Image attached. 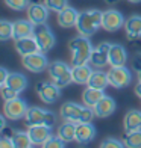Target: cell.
I'll list each match as a JSON object with an SVG mask.
<instances>
[{"instance_id": "cell-37", "label": "cell", "mask_w": 141, "mask_h": 148, "mask_svg": "<svg viewBox=\"0 0 141 148\" xmlns=\"http://www.w3.org/2000/svg\"><path fill=\"white\" fill-rule=\"evenodd\" d=\"M0 148H14V144L9 136L6 134H2V139H0Z\"/></svg>"}, {"instance_id": "cell-7", "label": "cell", "mask_w": 141, "mask_h": 148, "mask_svg": "<svg viewBox=\"0 0 141 148\" xmlns=\"http://www.w3.org/2000/svg\"><path fill=\"white\" fill-rule=\"evenodd\" d=\"M108 73V79H109V86L115 89H122L129 86L132 82V73L126 65L122 66H111Z\"/></svg>"}, {"instance_id": "cell-13", "label": "cell", "mask_w": 141, "mask_h": 148, "mask_svg": "<svg viewBox=\"0 0 141 148\" xmlns=\"http://www.w3.org/2000/svg\"><path fill=\"white\" fill-rule=\"evenodd\" d=\"M49 12H50V9L47 8L44 3H30L29 8L26 9L28 20L32 21L33 24L47 23V20H49Z\"/></svg>"}, {"instance_id": "cell-26", "label": "cell", "mask_w": 141, "mask_h": 148, "mask_svg": "<svg viewBox=\"0 0 141 148\" xmlns=\"http://www.w3.org/2000/svg\"><path fill=\"white\" fill-rule=\"evenodd\" d=\"M103 97H105V92L102 89L91 88V86H88V88L82 92V101H84L85 106H88V107H94Z\"/></svg>"}, {"instance_id": "cell-6", "label": "cell", "mask_w": 141, "mask_h": 148, "mask_svg": "<svg viewBox=\"0 0 141 148\" xmlns=\"http://www.w3.org/2000/svg\"><path fill=\"white\" fill-rule=\"evenodd\" d=\"M33 38L37 39L39 50L44 51V53L50 51L53 47H55V44H56V38H55V35H53V32L50 29V26L47 23L35 24V27H33Z\"/></svg>"}, {"instance_id": "cell-16", "label": "cell", "mask_w": 141, "mask_h": 148, "mask_svg": "<svg viewBox=\"0 0 141 148\" xmlns=\"http://www.w3.org/2000/svg\"><path fill=\"white\" fill-rule=\"evenodd\" d=\"M15 50H17V53L21 58L28 56V55H32V53H35V51H41V50H39V47H38L37 39L33 38V35L15 39Z\"/></svg>"}, {"instance_id": "cell-40", "label": "cell", "mask_w": 141, "mask_h": 148, "mask_svg": "<svg viewBox=\"0 0 141 148\" xmlns=\"http://www.w3.org/2000/svg\"><path fill=\"white\" fill-rule=\"evenodd\" d=\"M118 2H120V0H105V3H108V5H115Z\"/></svg>"}, {"instance_id": "cell-24", "label": "cell", "mask_w": 141, "mask_h": 148, "mask_svg": "<svg viewBox=\"0 0 141 148\" xmlns=\"http://www.w3.org/2000/svg\"><path fill=\"white\" fill-rule=\"evenodd\" d=\"M3 134L9 136L12 144H14V148H32V140L29 138L28 132H21V130H11V133L8 134L6 132H3Z\"/></svg>"}, {"instance_id": "cell-18", "label": "cell", "mask_w": 141, "mask_h": 148, "mask_svg": "<svg viewBox=\"0 0 141 148\" xmlns=\"http://www.w3.org/2000/svg\"><path fill=\"white\" fill-rule=\"evenodd\" d=\"M77 17H79V12L73 8V6H67L64 8L62 11L58 12V17H56V21L58 24L61 26V27H73V26H76L77 23Z\"/></svg>"}, {"instance_id": "cell-43", "label": "cell", "mask_w": 141, "mask_h": 148, "mask_svg": "<svg viewBox=\"0 0 141 148\" xmlns=\"http://www.w3.org/2000/svg\"><path fill=\"white\" fill-rule=\"evenodd\" d=\"M32 148H33V147H32Z\"/></svg>"}, {"instance_id": "cell-10", "label": "cell", "mask_w": 141, "mask_h": 148, "mask_svg": "<svg viewBox=\"0 0 141 148\" xmlns=\"http://www.w3.org/2000/svg\"><path fill=\"white\" fill-rule=\"evenodd\" d=\"M21 64L30 73H43V71H47L50 62H49V59H47L44 51H35L32 55L23 56Z\"/></svg>"}, {"instance_id": "cell-21", "label": "cell", "mask_w": 141, "mask_h": 148, "mask_svg": "<svg viewBox=\"0 0 141 148\" xmlns=\"http://www.w3.org/2000/svg\"><path fill=\"white\" fill-rule=\"evenodd\" d=\"M93 66L88 64H84V65H75L73 66V83L76 85H88V80L93 74Z\"/></svg>"}, {"instance_id": "cell-22", "label": "cell", "mask_w": 141, "mask_h": 148, "mask_svg": "<svg viewBox=\"0 0 141 148\" xmlns=\"http://www.w3.org/2000/svg\"><path fill=\"white\" fill-rule=\"evenodd\" d=\"M127 62V51L122 44H111L109 50V65L111 66H122Z\"/></svg>"}, {"instance_id": "cell-35", "label": "cell", "mask_w": 141, "mask_h": 148, "mask_svg": "<svg viewBox=\"0 0 141 148\" xmlns=\"http://www.w3.org/2000/svg\"><path fill=\"white\" fill-rule=\"evenodd\" d=\"M0 94H2V97H3L5 101H8V100H12V98L18 97V92L14 91V89H11L9 86H6V85L0 86Z\"/></svg>"}, {"instance_id": "cell-9", "label": "cell", "mask_w": 141, "mask_h": 148, "mask_svg": "<svg viewBox=\"0 0 141 148\" xmlns=\"http://www.w3.org/2000/svg\"><path fill=\"white\" fill-rule=\"evenodd\" d=\"M37 94L39 100L46 104H55L61 98V86L55 82H41L37 85Z\"/></svg>"}, {"instance_id": "cell-25", "label": "cell", "mask_w": 141, "mask_h": 148, "mask_svg": "<svg viewBox=\"0 0 141 148\" xmlns=\"http://www.w3.org/2000/svg\"><path fill=\"white\" fill-rule=\"evenodd\" d=\"M5 85L20 94L28 88V77L21 73H9V77H8Z\"/></svg>"}, {"instance_id": "cell-30", "label": "cell", "mask_w": 141, "mask_h": 148, "mask_svg": "<svg viewBox=\"0 0 141 148\" xmlns=\"http://www.w3.org/2000/svg\"><path fill=\"white\" fill-rule=\"evenodd\" d=\"M12 36H14V23L8 21V20H2L0 21V39L8 41Z\"/></svg>"}, {"instance_id": "cell-19", "label": "cell", "mask_w": 141, "mask_h": 148, "mask_svg": "<svg viewBox=\"0 0 141 148\" xmlns=\"http://www.w3.org/2000/svg\"><path fill=\"white\" fill-rule=\"evenodd\" d=\"M123 130L124 133L141 130V110L131 109L126 112V115L123 118Z\"/></svg>"}, {"instance_id": "cell-32", "label": "cell", "mask_w": 141, "mask_h": 148, "mask_svg": "<svg viewBox=\"0 0 141 148\" xmlns=\"http://www.w3.org/2000/svg\"><path fill=\"white\" fill-rule=\"evenodd\" d=\"M44 5L53 12H59L68 6V0H43Z\"/></svg>"}, {"instance_id": "cell-23", "label": "cell", "mask_w": 141, "mask_h": 148, "mask_svg": "<svg viewBox=\"0 0 141 148\" xmlns=\"http://www.w3.org/2000/svg\"><path fill=\"white\" fill-rule=\"evenodd\" d=\"M33 27H35V24L29 20H17V21H14V36H12V39L15 41V39L33 35Z\"/></svg>"}, {"instance_id": "cell-33", "label": "cell", "mask_w": 141, "mask_h": 148, "mask_svg": "<svg viewBox=\"0 0 141 148\" xmlns=\"http://www.w3.org/2000/svg\"><path fill=\"white\" fill-rule=\"evenodd\" d=\"M99 148H126V145L123 140H118L115 138H106L102 140Z\"/></svg>"}, {"instance_id": "cell-31", "label": "cell", "mask_w": 141, "mask_h": 148, "mask_svg": "<svg viewBox=\"0 0 141 148\" xmlns=\"http://www.w3.org/2000/svg\"><path fill=\"white\" fill-rule=\"evenodd\" d=\"M5 5L12 11H26L30 5V0H3Z\"/></svg>"}, {"instance_id": "cell-36", "label": "cell", "mask_w": 141, "mask_h": 148, "mask_svg": "<svg viewBox=\"0 0 141 148\" xmlns=\"http://www.w3.org/2000/svg\"><path fill=\"white\" fill-rule=\"evenodd\" d=\"M132 70L137 71V73L141 71V51L135 53L133 58H132Z\"/></svg>"}, {"instance_id": "cell-2", "label": "cell", "mask_w": 141, "mask_h": 148, "mask_svg": "<svg viewBox=\"0 0 141 148\" xmlns=\"http://www.w3.org/2000/svg\"><path fill=\"white\" fill-rule=\"evenodd\" d=\"M68 49H70V55H71V64L75 66V65H84V64L90 62L94 47L90 41V36L79 35V36H75L73 39H70Z\"/></svg>"}, {"instance_id": "cell-8", "label": "cell", "mask_w": 141, "mask_h": 148, "mask_svg": "<svg viewBox=\"0 0 141 148\" xmlns=\"http://www.w3.org/2000/svg\"><path fill=\"white\" fill-rule=\"evenodd\" d=\"M29 107L26 104V101L20 97H15L12 100H8L3 104V115L11 119V121H17V119H23L28 113Z\"/></svg>"}, {"instance_id": "cell-28", "label": "cell", "mask_w": 141, "mask_h": 148, "mask_svg": "<svg viewBox=\"0 0 141 148\" xmlns=\"http://www.w3.org/2000/svg\"><path fill=\"white\" fill-rule=\"evenodd\" d=\"M65 142H73L76 140V124L70 123V121H64V123L58 127V134Z\"/></svg>"}, {"instance_id": "cell-38", "label": "cell", "mask_w": 141, "mask_h": 148, "mask_svg": "<svg viewBox=\"0 0 141 148\" xmlns=\"http://www.w3.org/2000/svg\"><path fill=\"white\" fill-rule=\"evenodd\" d=\"M9 77V71L6 68H0V86L6 83V80Z\"/></svg>"}, {"instance_id": "cell-17", "label": "cell", "mask_w": 141, "mask_h": 148, "mask_svg": "<svg viewBox=\"0 0 141 148\" xmlns=\"http://www.w3.org/2000/svg\"><path fill=\"white\" fill-rule=\"evenodd\" d=\"M115 107H117L115 100L109 95H105L93 109H94V113H96L97 118H108L115 112Z\"/></svg>"}, {"instance_id": "cell-27", "label": "cell", "mask_w": 141, "mask_h": 148, "mask_svg": "<svg viewBox=\"0 0 141 148\" xmlns=\"http://www.w3.org/2000/svg\"><path fill=\"white\" fill-rule=\"evenodd\" d=\"M88 86L105 91L106 86H109L108 73H105V71H102V70H96V71H93L91 77H90V80H88Z\"/></svg>"}, {"instance_id": "cell-4", "label": "cell", "mask_w": 141, "mask_h": 148, "mask_svg": "<svg viewBox=\"0 0 141 148\" xmlns=\"http://www.w3.org/2000/svg\"><path fill=\"white\" fill-rule=\"evenodd\" d=\"M71 66L68 64L62 62V60H53V62L49 64V68H47V73H49V77L52 79V82H55L58 86H68L73 82V73H71Z\"/></svg>"}, {"instance_id": "cell-14", "label": "cell", "mask_w": 141, "mask_h": 148, "mask_svg": "<svg viewBox=\"0 0 141 148\" xmlns=\"http://www.w3.org/2000/svg\"><path fill=\"white\" fill-rule=\"evenodd\" d=\"M28 134L33 145H43L52 138V127L49 125H30L28 127Z\"/></svg>"}, {"instance_id": "cell-29", "label": "cell", "mask_w": 141, "mask_h": 148, "mask_svg": "<svg viewBox=\"0 0 141 148\" xmlns=\"http://www.w3.org/2000/svg\"><path fill=\"white\" fill-rule=\"evenodd\" d=\"M123 142L126 148H141V130L132 132V133H124Z\"/></svg>"}, {"instance_id": "cell-15", "label": "cell", "mask_w": 141, "mask_h": 148, "mask_svg": "<svg viewBox=\"0 0 141 148\" xmlns=\"http://www.w3.org/2000/svg\"><path fill=\"white\" fill-rule=\"evenodd\" d=\"M96 127L93 125V123H80L76 124V142L80 145H86L96 138Z\"/></svg>"}, {"instance_id": "cell-41", "label": "cell", "mask_w": 141, "mask_h": 148, "mask_svg": "<svg viewBox=\"0 0 141 148\" xmlns=\"http://www.w3.org/2000/svg\"><path fill=\"white\" fill-rule=\"evenodd\" d=\"M127 2H131V3H140L141 0H127Z\"/></svg>"}, {"instance_id": "cell-42", "label": "cell", "mask_w": 141, "mask_h": 148, "mask_svg": "<svg viewBox=\"0 0 141 148\" xmlns=\"http://www.w3.org/2000/svg\"><path fill=\"white\" fill-rule=\"evenodd\" d=\"M137 77H138V82H141V71H138V76Z\"/></svg>"}, {"instance_id": "cell-39", "label": "cell", "mask_w": 141, "mask_h": 148, "mask_svg": "<svg viewBox=\"0 0 141 148\" xmlns=\"http://www.w3.org/2000/svg\"><path fill=\"white\" fill-rule=\"evenodd\" d=\"M135 94L141 98V82H138V83H137V86H135Z\"/></svg>"}, {"instance_id": "cell-1", "label": "cell", "mask_w": 141, "mask_h": 148, "mask_svg": "<svg viewBox=\"0 0 141 148\" xmlns=\"http://www.w3.org/2000/svg\"><path fill=\"white\" fill-rule=\"evenodd\" d=\"M59 115L64 121H70L75 124H80V123H91L93 118L96 116L93 107H88L85 104H79L75 101H65L61 106Z\"/></svg>"}, {"instance_id": "cell-3", "label": "cell", "mask_w": 141, "mask_h": 148, "mask_svg": "<svg viewBox=\"0 0 141 148\" xmlns=\"http://www.w3.org/2000/svg\"><path fill=\"white\" fill-rule=\"evenodd\" d=\"M75 27L79 32V35H84V36L94 35V33L102 27V11L86 9V11L79 12L77 23Z\"/></svg>"}, {"instance_id": "cell-12", "label": "cell", "mask_w": 141, "mask_h": 148, "mask_svg": "<svg viewBox=\"0 0 141 148\" xmlns=\"http://www.w3.org/2000/svg\"><path fill=\"white\" fill-rule=\"evenodd\" d=\"M109 50H111L109 42H100L97 47H94L90 58V65L93 68L102 70L103 66L109 64Z\"/></svg>"}, {"instance_id": "cell-11", "label": "cell", "mask_w": 141, "mask_h": 148, "mask_svg": "<svg viewBox=\"0 0 141 148\" xmlns=\"http://www.w3.org/2000/svg\"><path fill=\"white\" fill-rule=\"evenodd\" d=\"M126 20L123 14L117 9H108L102 12V27L106 32H117L124 27Z\"/></svg>"}, {"instance_id": "cell-20", "label": "cell", "mask_w": 141, "mask_h": 148, "mask_svg": "<svg viewBox=\"0 0 141 148\" xmlns=\"http://www.w3.org/2000/svg\"><path fill=\"white\" fill-rule=\"evenodd\" d=\"M126 38L129 41L138 39L141 36V15H131L124 23Z\"/></svg>"}, {"instance_id": "cell-34", "label": "cell", "mask_w": 141, "mask_h": 148, "mask_svg": "<svg viewBox=\"0 0 141 148\" xmlns=\"http://www.w3.org/2000/svg\"><path fill=\"white\" fill-rule=\"evenodd\" d=\"M41 148H65V140H62L59 136H52L46 144L41 145Z\"/></svg>"}, {"instance_id": "cell-5", "label": "cell", "mask_w": 141, "mask_h": 148, "mask_svg": "<svg viewBox=\"0 0 141 148\" xmlns=\"http://www.w3.org/2000/svg\"><path fill=\"white\" fill-rule=\"evenodd\" d=\"M24 123L28 127L30 125H49L53 127L56 124V113L43 107H29L24 116Z\"/></svg>"}]
</instances>
